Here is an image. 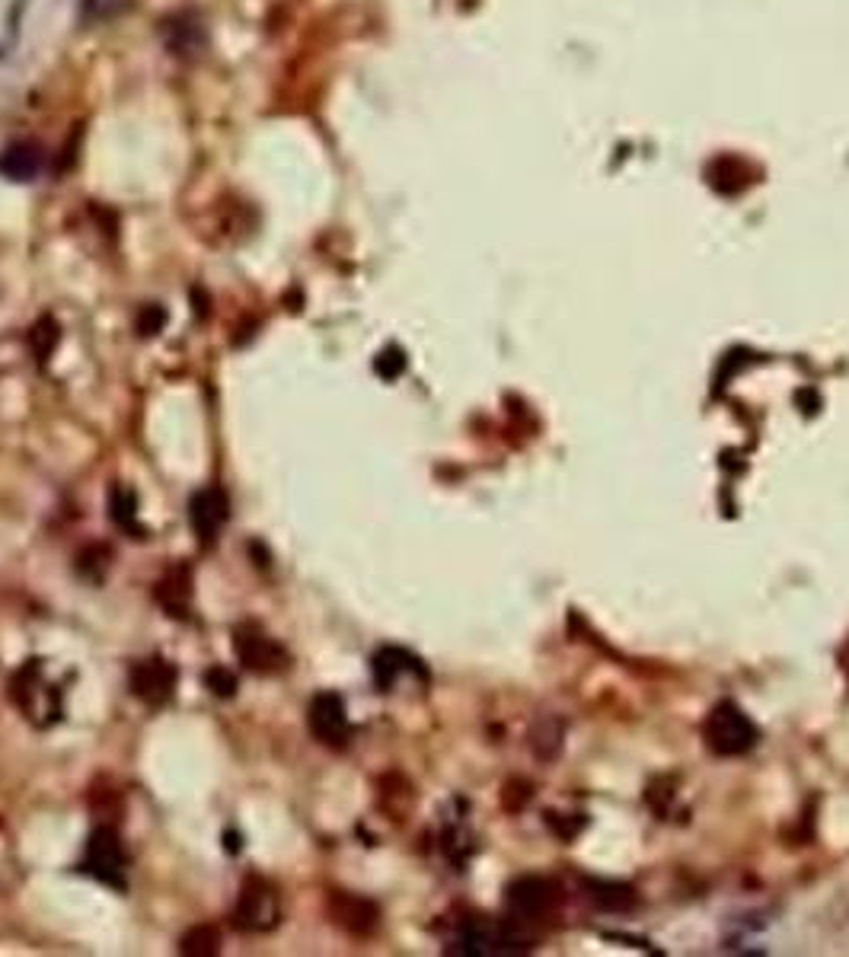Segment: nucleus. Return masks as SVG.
Here are the masks:
<instances>
[{
    "label": "nucleus",
    "instance_id": "obj_1",
    "mask_svg": "<svg viewBox=\"0 0 849 957\" xmlns=\"http://www.w3.org/2000/svg\"><path fill=\"white\" fill-rule=\"evenodd\" d=\"M10 696L36 728H49L61 718V692L46 680L39 661H29L16 671V677L10 684Z\"/></svg>",
    "mask_w": 849,
    "mask_h": 957
},
{
    "label": "nucleus",
    "instance_id": "obj_2",
    "mask_svg": "<svg viewBox=\"0 0 849 957\" xmlns=\"http://www.w3.org/2000/svg\"><path fill=\"white\" fill-rule=\"evenodd\" d=\"M233 651H237V658H240V664L246 671L263 674V677L281 674L291 664V658L278 645V638L266 636L256 623H240L233 629Z\"/></svg>",
    "mask_w": 849,
    "mask_h": 957
},
{
    "label": "nucleus",
    "instance_id": "obj_3",
    "mask_svg": "<svg viewBox=\"0 0 849 957\" xmlns=\"http://www.w3.org/2000/svg\"><path fill=\"white\" fill-rule=\"evenodd\" d=\"M281 919L278 913V891L268 884L266 878H246L240 901L233 909V926L240 932H268Z\"/></svg>",
    "mask_w": 849,
    "mask_h": 957
},
{
    "label": "nucleus",
    "instance_id": "obj_4",
    "mask_svg": "<svg viewBox=\"0 0 849 957\" xmlns=\"http://www.w3.org/2000/svg\"><path fill=\"white\" fill-rule=\"evenodd\" d=\"M90 878H97L100 884H109L115 891L125 888V850L122 840L112 827H100L93 830L90 843H87V855L80 865Z\"/></svg>",
    "mask_w": 849,
    "mask_h": 957
},
{
    "label": "nucleus",
    "instance_id": "obj_5",
    "mask_svg": "<svg viewBox=\"0 0 849 957\" xmlns=\"http://www.w3.org/2000/svg\"><path fill=\"white\" fill-rule=\"evenodd\" d=\"M307 725H311V735L317 738L319 744L326 747H345L349 744V712H345V702L342 696L335 692H317L311 699V709H307Z\"/></svg>",
    "mask_w": 849,
    "mask_h": 957
},
{
    "label": "nucleus",
    "instance_id": "obj_6",
    "mask_svg": "<svg viewBox=\"0 0 849 957\" xmlns=\"http://www.w3.org/2000/svg\"><path fill=\"white\" fill-rule=\"evenodd\" d=\"M128 687L144 705H166L176 690V667L163 658L138 661L128 674Z\"/></svg>",
    "mask_w": 849,
    "mask_h": 957
},
{
    "label": "nucleus",
    "instance_id": "obj_7",
    "mask_svg": "<svg viewBox=\"0 0 849 957\" xmlns=\"http://www.w3.org/2000/svg\"><path fill=\"white\" fill-rule=\"evenodd\" d=\"M189 521H192V531L195 536L212 546L217 539V533L224 531V524L230 521V498L220 485H208L202 492L192 495L189 501Z\"/></svg>",
    "mask_w": 849,
    "mask_h": 957
},
{
    "label": "nucleus",
    "instance_id": "obj_8",
    "mask_svg": "<svg viewBox=\"0 0 849 957\" xmlns=\"http://www.w3.org/2000/svg\"><path fill=\"white\" fill-rule=\"evenodd\" d=\"M709 744L719 753H742L753 744V728L742 712H735L732 705H722L709 722Z\"/></svg>",
    "mask_w": 849,
    "mask_h": 957
},
{
    "label": "nucleus",
    "instance_id": "obj_9",
    "mask_svg": "<svg viewBox=\"0 0 849 957\" xmlns=\"http://www.w3.org/2000/svg\"><path fill=\"white\" fill-rule=\"evenodd\" d=\"M326 909H329L332 922L342 926L352 935H368V932H373V926H377V906L371 901L352 897L345 891H332L329 901H326Z\"/></svg>",
    "mask_w": 849,
    "mask_h": 957
},
{
    "label": "nucleus",
    "instance_id": "obj_10",
    "mask_svg": "<svg viewBox=\"0 0 849 957\" xmlns=\"http://www.w3.org/2000/svg\"><path fill=\"white\" fill-rule=\"evenodd\" d=\"M160 36H163V46L169 49V54H179V58H189V54H199L205 49V23L195 13H176V16L163 20Z\"/></svg>",
    "mask_w": 849,
    "mask_h": 957
},
{
    "label": "nucleus",
    "instance_id": "obj_11",
    "mask_svg": "<svg viewBox=\"0 0 849 957\" xmlns=\"http://www.w3.org/2000/svg\"><path fill=\"white\" fill-rule=\"evenodd\" d=\"M46 166V151L36 141H13L0 154V176L10 182H29L42 173Z\"/></svg>",
    "mask_w": 849,
    "mask_h": 957
},
{
    "label": "nucleus",
    "instance_id": "obj_12",
    "mask_svg": "<svg viewBox=\"0 0 849 957\" xmlns=\"http://www.w3.org/2000/svg\"><path fill=\"white\" fill-rule=\"evenodd\" d=\"M192 569L189 565H173L154 587L157 603L169 613V616H186L192 607Z\"/></svg>",
    "mask_w": 849,
    "mask_h": 957
},
{
    "label": "nucleus",
    "instance_id": "obj_13",
    "mask_svg": "<svg viewBox=\"0 0 849 957\" xmlns=\"http://www.w3.org/2000/svg\"><path fill=\"white\" fill-rule=\"evenodd\" d=\"M109 511H112V521L118 531L131 533L135 539H144V527L138 521V498L128 485H115L109 492Z\"/></svg>",
    "mask_w": 849,
    "mask_h": 957
},
{
    "label": "nucleus",
    "instance_id": "obj_14",
    "mask_svg": "<svg viewBox=\"0 0 849 957\" xmlns=\"http://www.w3.org/2000/svg\"><path fill=\"white\" fill-rule=\"evenodd\" d=\"M403 671H422L419 667V661L413 658V654H406V651H400V648H383L377 658H373V677H377V684L387 690L390 684H393V677L396 674H403Z\"/></svg>",
    "mask_w": 849,
    "mask_h": 957
},
{
    "label": "nucleus",
    "instance_id": "obj_15",
    "mask_svg": "<svg viewBox=\"0 0 849 957\" xmlns=\"http://www.w3.org/2000/svg\"><path fill=\"white\" fill-rule=\"evenodd\" d=\"M220 952V932L214 926H192L182 939H179V955L186 957H212Z\"/></svg>",
    "mask_w": 849,
    "mask_h": 957
},
{
    "label": "nucleus",
    "instance_id": "obj_16",
    "mask_svg": "<svg viewBox=\"0 0 849 957\" xmlns=\"http://www.w3.org/2000/svg\"><path fill=\"white\" fill-rule=\"evenodd\" d=\"M58 322L52 317H42L36 326H33V332H29V345H33V352H36V358L39 361H46L49 355L54 352V345H58Z\"/></svg>",
    "mask_w": 849,
    "mask_h": 957
},
{
    "label": "nucleus",
    "instance_id": "obj_17",
    "mask_svg": "<svg viewBox=\"0 0 849 957\" xmlns=\"http://www.w3.org/2000/svg\"><path fill=\"white\" fill-rule=\"evenodd\" d=\"M109 559H112V556H109L106 546H90V549L80 552V559H77V572H80L84 578H90V582H103V578H106Z\"/></svg>",
    "mask_w": 849,
    "mask_h": 957
},
{
    "label": "nucleus",
    "instance_id": "obj_18",
    "mask_svg": "<svg viewBox=\"0 0 849 957\" xmlns=\"http://www.w3.org/2000/svg\"><path fill=\"white\" fill-rule=\"evenodd\" d=\"M131 7V0H80V13L87 23H106L115 20L118 13H125Z\"/></svg>",
    "mask_w": 849,
    "mask_h": 957
},
{
    "label": "nucleus",
    "instance_id": "obj_19",
    "mask_svg": "<svg viewBox=\"0 0 849 957\" xmlns=\"http://www.w3.org/2000/svg\"><path fill=\"white\" fill-rule=\"evenodd\" d=\"M205 684H208V690L214 696H220V699H230L233 692H237V677L227 671V667H220V664H214L205 671Z\"/></svg>",
    "mask_w": 849,
    "mask_h": 957
},
{
    "label": "nucleus",
    "instance_id": "obj_20",
    "mask_svg": "<svg viewBox=\"0 0 849 957\" xmlns=\"http://www.w3.org/2000/svg\"><path fill=\"white\" fill-rule=\"evenodd\" d=\"M166 326V314H163V307H144L141 310V317H138V332L141 335H157L160 329Z\"/></svg>",
    "mask_w": 849,
    "mask_h": 957
},
{
    "label": "nucleus",
    "instance_id": "obj_21",
    "mask_svg": "<svg viewBox=\"0 0 849 957\" xmlns=\"http://www.w3.org/2000/svg\"><path fill=\"white\" fill-rule=\"evenodd\" d=\"M400 371H403V358H400V352L390 348V352H383V355L377 358V373H383V377L393 380Z\"/></svg>",
    "mask_w": 849,
    "mask_h": 957
}]
</instances>
